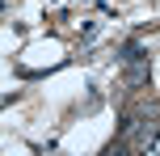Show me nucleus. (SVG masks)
Masks as SVG:
<instances>
[{
    "instance_id": "obj_1",
    "label": "nucleus",
    "mask_w": 160,
    "mask_h": 156,
    "mask_svg": "<svg viewBox=\"0 0 160 156\" xmlns=\"http://www.w3.org/2000/svg\"><path fill=\"white\" fill-rule=\"evenodd\" d=\"M148 76H152V72H148V63H143V59L127 63V84H131V89H143V84H148Z\"/></svg>"
},
{
    "instance_id": "obj_2",
    "label": "nucleus",
    "mask_w": 160,
    "mask_h": 156,
    "mask_svg": "<svg viewBox=\"0 0 160 156\" xmlns=\"http://www.w3.org/2000/svg\"><path fill=\"white\" fill-rule=\"evenodd\" d=\"M135 59H143V47L139 42H127L122 47V63H135Z\"/></svg>"
},
{
    "instance_id": "obj_3",
    "label": "nucleus",
    "mask_w": 160,
    "mask_h": 156,
    "mask_svg": "<svg viewBox=\"0 0 160 156\" xmlns=\"http://www.w3.org/2000/svg\"><path fill=\"white\" fill-rule=\"evenodd\" d=\"M152 143H156V127H143L135 135V148H152Z\"/></svg>"
}]
</instances>
